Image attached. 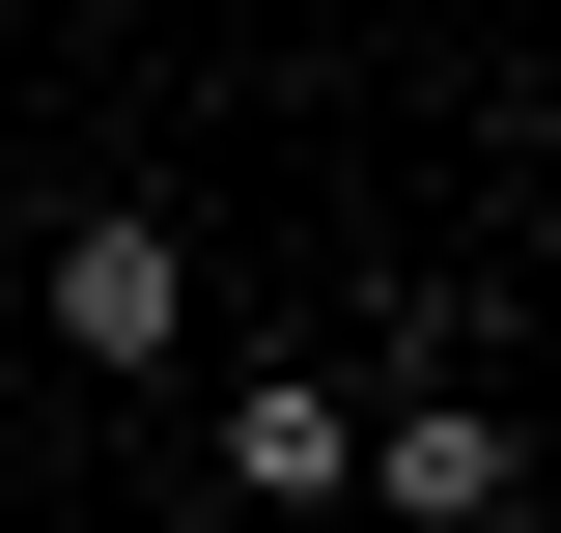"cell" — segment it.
Returning <instances> with one entry per match:
<instances>
[{
  "label": "cell",
  "mask_w": 561,
  "mask_h": 533,
  "mask_svg": "<svg viewBox=\"0 0 561 533\" xmlns=\"http://www.w3.org/2000/svg\"><path fill=\"white\" fill-rule=\"evenodd\" d=\"M365 337H393V394H365V506H393V533H505L534 450H505V394L449 365V309H365Z\"/></svg>",
  "instance_id": "obj_1"
},
{
  "label": "cell",
  "mask_w": 561,
  "mask_h": 533,
  "mask_svg": "<svg viewBox=\"0 0 561 533\" xmlns=\"http://www.w3.org/2000/svg\"><path fill=\"white\" fill-rule=\"evenodd\" d=\"M169 337H197V225L169 197H84L57 225V365H169Z\"/></svg>",
  "instance_id": "obj_2"
},
{
  "label": "cell",
  "mask_w": 561,
  "mask_h": 533,
  "mask_svg": "<svg viewBox=\"0 0 561 533\" xmlns=\"http://www.w3.org/2000/svg\"><path fill=\"white\" fill-rule=\"evenodd\" d=\"M225 477H253L280 533H309V506H365V394H337V365H253V394H225Z\"/></svg>",
  "instance_id": "obj_3"
}]
</instances>
